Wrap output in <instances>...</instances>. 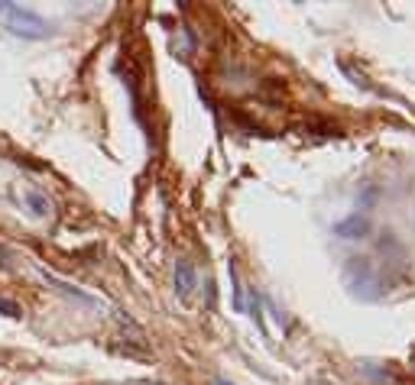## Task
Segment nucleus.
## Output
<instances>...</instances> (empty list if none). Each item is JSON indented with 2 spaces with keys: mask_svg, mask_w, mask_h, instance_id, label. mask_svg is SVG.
<instances>
[{
  "mask_svg": "<svg viewBox=\"0 0 415 385\" xmlns=\"http://www.w3.org/2000/svg\"><path fill=\"white\" fill-rule=\"evenodd\" d=\"M23 201L29 204V210H33L36 217H46V214H49V201H46L39 191H26V195H23Z\"/></svg>",
  "mask_w": 415,
  "mask_h": 385,
  "instance_id": "obj_5",
  "label": "nucleus"
},
{
  "mask_svg": "<svg viewBox=\"0 0 415 385\" xmlns=\"http://www.w3.org/2000/svg\"><path fill=\"white\" fill-rule=\"evenodd\" d=\"M0 314H4V317H20V308H16L14 302H4V298H0Z\"/></svg>",
  "mask_w": 415,
  "mask_h": 385,
  "instance_id": "obj_8",
  "label": "nucleus"
},
{
  "mask_svg": "<svg viewBox=\"0 0 415 385\" xmlns=\"http://www.w3.org/2000/svg\"><path fill=\"white\" fill-rule=\"evenodd\" d=\"M4 14H7V29L14 36H20V39H46V36L52 33L49 23L36 14V10H29V7H20V4H10V0H7Z\"/></svg>",
  "mask_w": 415,
  "mask_h": 385,
  "instance_id": "obj_1",
  "label": "nucleus"
},
{
  "mask_svg": "<svg viewBox=\"0 0 415 385\" xmlns=\"http://www.w3.org/2000/svg\"><path fill=\"white\" fill-rule=\"evenodd\" d=\"M376 197H380V188H376V185H364V191L357 195V207L360 210H370L373 204H376Z\"/></svg>",
  "mask_w": 415,
  "mask_h": 385,
  "instance_id": "obj_6",
  "label": "nucleus"
},
{
  "mask_svg": "<svg viewBox=\"0 0 415 385\" xmlns=\"http://www.w3.org/2000/svg\"><path fill=\"white\" fill-rule=\"evenodd\" d=\"M176 292H179V298H189L195 292V266L189 260L176 262Z\"/></svg>",
  "mask_w": 415,
  "mask_h": 385,
  "instance_id": "obj_3",
  "label": "nucleus"
},
{
  "mask_svg": "<svg viewBox=\"0 0 415 385\" xmlns=\"http://www.w3.org/2000/svg\"><path fill=\"white\" fill-rule=\"evenodd\" d=\"M218 385H231V382H224V379H218Z\"/></svg>",
  "mask_w": 415,
  "mask_h": 385,
  "instance_id": "obj_10",
  "label": "nucleus"
},
{
  "mask_svg": "<svg viewBox=\"0 0 415 385\" xmlns=\"http://www.w3.org/2000/svg\"><path fill=\"white\" fill-rule=\"evenodd\" d=\"M227 275H231V288H234V308L244 314L246 311V302H244V288H240V275H237V266H227Z\"/></svg>",
  "mask_w": 415,
  "mask_h": 385,
  "instance_id": "obj_4",
  "label": "nucleus"
},
{
  "mask_svg": "<svg viewBox=\"0 0 415 385\" xmlns=\"http://www.w3.org/2000/svg\"><path fill=\"white\" fill-rule=\"evenodd\" d=\"M370 230H373V224L366 214H351V217L334 224V237H341V240H364V237H370Z\"/></svg>",
  "mask_w": 415,
  "mask_h": 385,
  "instance_id": "obj_2",
  "label": "nucleus"
},
{
  "mask_svg": "<svg viewBox=\"0 0 415 385\" xmlns=\"http://www.w3.org/2000/svg\"><path fill=\"white\" fill-rule=\"evenodd\" d=\"M56 285H59V288H62V292H65V294H71V298H75V302L88 304V308H91V304H98V302H94V298H91V294H85V292H78V288L65 285V282H56Z\"/></svg>",
  "mask_w": 415,
  "mask_h": 385,
  "instance_id": "obj_7",
  "label": "nucleus"
},
{
  "mask_svg": "<svg viewBox=\"0 0 415 385\" xmlns=\"http://www.w3.org/2000/svg\"><path fill=\"white\" fill-rule=\"evenodd\" d=\"M7 260H10V252L4 250V246H0V266H7Z\"/></svg>",
  "mask_w": 415,
  "mask_h": 385,
  "instance_id": "obj_9",
  "label": "nucleus"
}]
</instances>
